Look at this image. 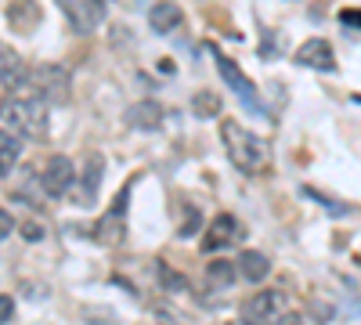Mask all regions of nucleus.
Returning <instances> with one entry per match:
<instances>
[{
  "label": "nucleus",
  "mask_w": 361,
  "mask_h": 325,
  "mask_svg": "<svg viewBox=\"0 0 361 325\" xmlns=\"http://www.w3.org/2000/svg\"><path fill=\"white\" fill-rule=\"evenodd\" d=\"M0 120H4V127L11 134L29 137V141H40V137H47L51 112H47L44 98H37L29 87H18V91H11L4 102H0Z\"/></svg>",
  "instance_id": "f257e3e1"
},
{
  "label": "nucleus",
  "mask_w": 361,
  "mask_h": 325,
  "mask_svg": "<svg viewBox=\"0 0 361 325\" xmlns=\"http://www.w3.org/2000/svg\"><path fill=\"white\" fill-rule=\"evenodd\" d=\"M221 141H224V152L228 159L243 170V173H260L271 159V149H267V141L253 130H246L243 123H235V120H224L221 123Z\"/></svg>",
  "instance_id": "f03ea898"
},
{
  "label": "nucleus",
  "mask_w": 361,
  "mask_h": 325,
  "mask_svg": "<svg viewBox=\"0 0 361 325\" xmlns=\"http://www.w3.org/2000/svg\"><path fill=\"white\" fill-rule=\"evenodd\" d=\"M22 87H29V91H33L37 98H44V102H58V105L69 98V76H66L62 66H40L37 73H29V76H25Z\"/></svg>",
  "instance_id": "7ed1b4c3"
},
{
  "label": "nucleus",
  "mask_w": 361,
  "mask_h": 325,
  "mask_svg": "<svg viewBox=\"0 0 361 325\" xmlns=\"http://www.w3.org/2000/svg\"><path fill=\"white\" fill-rule=\"evenodd\" d=\"M214 62H217V69H221V76H224V83L231 87V91L238 94V102H243L250 112H264V105H260V91H257V83L243 73V69H238L235 62H231V58L228 54H221L217 47H214Z\"/></svg>",
  "instance_id": "20e7f679"
},
{
  "label": "nucleus",
  "mask_w": 361,
  "mask_h": 325,
  "mask_svg": "<svg viewBox=\"0 0 361 325\" xmlns=\"http://www.w3.org/2000/svg\"><path fill=\"white\" fill-rule=\"evenodd\" d=\"M73 185H76V163L69 156H51L44 173H40V188L51 199H62V195H69Z\"/></svg>",
  "instance_id": "39448f33"
},
{
  "label": "nucleus",
  "mask_w": 361,
  "mask_h": 325,
  "mask_svg": "<svg viewBox=\"0 0 361 325\" xmlns=\"http://www.w3.org/2000/svg\"><path fill=\"white\" fill-rule=\"evenodd\" d=\"M293 62L300 69H314V73H336V54H333V44L314 37V40H304L296 47Z\"/></svg>",
  "instance_id": "423d86ee"
},
{
  "label": "nucleus",
  "mask_w": 361,
  "mask_h": 325,
  "mask_svg": "<svg viewBox=\"0 0 361 325\" xmlns=\"http://www.w3.org/2000/svg\"><path fill=\"white\" fill-rule=\"evenodd\" d=\"M76 33H94L105 22V0H58Z\"/></svg>",
  "instance_id": "0eeeda50"
},
{
  "label": "nucleus",
  "mask_w": 361,
  "mask_h": 325,
  "mask_svg": "<svg viewBox=\"0 0 361 325\" xmlns=\"http://www.w3.org/2000/svg\"><path fill=\"white\" fill-rule=\"evenodd\" d=\"M279 307H282V297L275 289H264V293H257L253 300L243 304V325H267L271 318L279 314Z\"/></svg>",
  "instance_id": "6e6552de"
},
{
  "label": "nucleus",
  "mask_w": 361,
  "mask_h": 325,
  "mask_svg": "<svg viewBox=\"0 0 361 325\" xmlns=\"http://www.w3.org/2000/svg\"><path fill=\"white\" fill-rule=\"evenodd\" d=\"M163 116H166V112H163L159 102L141 98V102H134V105L123 112V120H127V127H134V130H159Z\"/></svg>",
  "instance_id": "1a4fd4ad"
},
{
  "label": "nucleus",
  "mask_w": 361,
  "mask_h": 325,
  "mask_svg": "<svg viewBox=\"0 0 361 325\" xmlns=\"http://www.w3.org/2000/svg\"><path fill=\"white\" fill-rule=\"evenodd\" d=\"M235 239H238V221L231 214H217V221L209 224L206 239H202V253H217V250L231 246Z\"/></svg>",
  "instance_id": "9d476101"
},
{
  "label": "nucleus",
  "mask_w": 361,
  "mask_h": 325,
  "mask_svg": "<svg viewBox=\"0 0 361 325\" xmlns=\"http://www.w3.org/2000/svg\"><path fill=\"white\" fill-rule=\"evenodd\" d=\"M180 22H185V11H180L173 0H159V4L148 11V25H152L156 33H173Z\"/></svg>",
  "instance_id": "9b49d317"
},
{
  "label": "nucleus",
  "mask_w": 361,
  "mask_h": 325,
  "mask_svg": "<svg viewBox=\"0 0 361 325\" xmlns=\"http://www.w3.org/2000/svg\"><path fill=\"white\" fill-rule=\"evenodd\" d=\"M238 275L246 282H264L271 275V260L260 250H243V257H238Z\"/></svg>",
  "instance_id": "f8f14e48"
},
{
  "label": "nucleus",
  "mask_w": 361,
  "mask_h": 325,
  "mask_svg": "<svg viewBox=\"0 0 361 325\" xmlns=\"http://www.w3.org/2000/svg\"><path fill=\"white\" fill-rule=\"evenodd\" d=\"M102 173H105V163H102L98 156H90V159H87V166H83V177H76V181L83 185V188H80V202H83V206H90V202H94Z\"/></svg>",
  "instance_id": "ddd939ff"
},
{
  "label": "nucleus",
  "mask_w": 361,
  "mask_h": 325,
  "mask_svg": "<svg viewBox=\"0 0 361 325\" xmlns=\"http://www.w3.org/2000/svg\"><path fill=\"white\" fill-rule=\"evenodd\" d=\"M235 278H238V271H235V264H231V260H214V264L206 268V282H209V289H228Z\"/></svg>",
  "instance_id": "4468645a"
},
{
  "label": "nucleus",
  "mask_w": 361,
  "mask_h": 325,
  "mask_svg": "<svg viewBox=\"0 0 361 325\" xmlns=\"http://www.w3.org/2000/svg\"><path fill=\"white\" fill-rule=\"evenodd\" d=\"M37 18H40V11H37L33 0H18V4L8 8V22H11L15 29H33Z\"/></svg>",
  "instance_id": "2eb2a0df"
},
{
  "label": "nucleus",
  "mask_w": 361,
  "mask_h": 325,
  "mask_svg": "<svg viewBox=\"0 0 361 325\" xmlns=\"http://www.w3.org/2000/svg\"><path fill=\"white\" fill-rule=\"evenodd\" d=\"M300 195H307V199H314V202H322L333 217H350L354 214V206L350 202H340V199H333V195H325V192H318V188H311V185H304L300 188Z\"/></svg>",
  "instance_id": "dca6fc26"
},
{
  "label": "nucleus",
  "mask_w": 361,
  "mask_h": 325,
  "mask_svg": "<svg viewBox=\"0 0 361 325\" xmlns=\"http://www.w3.org/2000/svg\"><path fill=\"white\" fill-rule=\"evenodd\" d=\"M221 109H224V102H221L214 91H199V94L192 98V112L199 116V120H217Z\"/></svg>",
  "instance_id": "f3484780"
},
{
  "label": "nucleus",
  "mask_w": 361,
  "mask_h": 325,
  "mask_svg": "<svg viewBox=\"0 0 361 325\" xmlns=\"http://www.w3.org/2000/svg\"><path fill=\"white\" fill-rule=\"evenodd\" d=\"M18 156H22V145H18V137H15L11 130H0V173L15 170Z\"/></svg>",
  "instance_id": "a211bd4d"
},
{
  "label": "nucleus",
  "mask_w": 361,
  "mask_h": 325,
  "mask_svg": "<svg viewBox=\"0 0 361 325\" xmlns=\"http://www.w3.org/2000/svg\"><path fill=\"white\" fill-rule=\"evenodd\" d=\"M98 243H105V246H119V243H123L127 239V228H123V221H119V217H102V224H98Z\"/></svg>",
  "instance_id": "6ab92c4d"
},
{
  "label": "nucleus",
  "mask_w": 361,
  "mask_h": 325,
  "mask_svg": "<svg viewBox=\"0 0 361 325\" xmlns=\"http://www.w3.org/2000/svg\"><path fill=\"white\" fill-rule=\"evenodd\" d=\"M156 282H159L166 293H180V289H188V278H185V275H177V271L170 268V264H159V268H156Z\"/></svg>",
  "instance_id": "aec40b11"
},
{
  "label": "nucleus",
  "mask_w": 361,
  "mask_h": 325,
  "mask_svg": "<svg viewBox=\"0 0 361 325\" xmlns=\"http://www.w3.org/2000/svg\"><path fill=\"white\" fill-rule=\"evenodd\" d=\"M44 224H37V221H29V224H22V239L25 243H44Z\"/></svg>",
  "instance_id": "412c9836"
},
{
  "label": "nucleus",
  "mask_w": 361,
  "mask_h": 325,
  "mask_svg": "<svg viewBox=\"0 0 361 325\" xmlns=\"http://www.w3.org/2000/svg\"><path fill=\"white\" fill-rule=\"evenodd\" d=\"M202 228V217L195 214V210H188V217H185V224H180V239H188V235H195Z\"/></svg>",
  "instance_id": "4be33fe9"
},
{
  "label": "nucleus",
  "mask_w": 361,
  "mask_h": 325,
  "mask_svg": "<svg viewBox=\"0 0 361 325\" xmlns=\"http://www.w3.org/2000/svg\"><path fill=\"white\" fill-rule=\"evenodd\" d=\"M340 22H343L347 29H361V8H343V11H340Z\"/></svg>",
  "instance_id": "5701e85b"
},
{
  "label": "nucleus",
  "mask_w": 361,
  "mask_h": 325,
  "mask_svg": "<svg viewBox=\"0 0 361 325\" xmlns=\"http://www.w3.org/2000/svg\"><path fill=\"white\" fill-rule=\"evenodd\" d=\"M11 231H15V217H11L8 210H0V243H4Z\"/></svg>",
  "instance_id": "b1692460"
},
{
  "label": "nucleus",
  "mask_w": 361,
  "mask_h": 325,
  "mask_svg": "<svg viewBox=\"0 0 361 325\" xmlns=\"http://www.w3.org/2000/svg\"><path fill=\"white\" fill-rule=\"evenodd\" d=\"M15 314V300L8 297V293H0V321H8Z\"/></svg>",
  "instance_id": "393cba45"
},
{
  "label": "nucleus",
  "mask_w": 361,
  "mask_h": 325,
  "mask_svg": "<svg viewBox=\"0 0 361 325\" xmlns=\"http://www.w3.org/2000/svg\"><path fill=\"white\" fill-rule=\"evenodd\" d=\"M279 325H307V321H304V314L289 311V314H282V318H279Z\"/></svg>",
  "instance_id": "a878e982"
},
{
  "label": "nucleus",
  "mask_w": 361,
  "mask_h": 325,
  "mask_svg": "<svg viewBox=\"0 0 361 325\" xmlns=\"http://www.w3.org/2000/svg\"><path fill=\"white\" fill-rule=\"evenodd\" d=\"M156 321H159V325H180V321H177V318H170L166 311H156Z\"/></svg>",
  "instance_id": "bb28decb"
},
{
  "label": "nucleus",
  "mask_w": 361,
  "mask_h": 325,
  "mask_svg": "<svg viewBox=\"0 0 361 325\" xmlns=\"http://www.w3.org/2000/svg\"><path fill=\"white\" fill-rule=\"evenodd\" d=\"M354 102H357V105H361V94H354Z\"/></svg>",
  "instance_id": "cd10ccee"
}]
</instances>
